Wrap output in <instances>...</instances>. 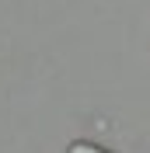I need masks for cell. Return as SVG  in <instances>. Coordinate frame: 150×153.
Segmentation results:
<instances>
[{"label":"cell","instance_id":"obj_1","mask_svg":"<svg viewBox=\"0 0 150 153\" xmlns=\"http://www.w3.org/2000/svg\"><path fill=\"white\" fill-rule=\"evenodd\" d=\"M70 153H108V150H101V146H94V143H74Z\"/></svg>","mask_w":150,"mask_h":153}]
</instances>
